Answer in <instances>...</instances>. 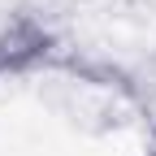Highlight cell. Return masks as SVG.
<instances>
[{
	"label": "cell",
	"instance_id": "1",
	"mask_svg": "<svg viewBox=\"0 0 156 156\" xmlns=\"http://www.w3.org/2000/svg\"><path fill=\"white\" fill-rule=\"evenodd\" d=\"M52 48H56V39L35 13H13L0 26V78H17V74L39 69L52 56Z\"/></svg>",
	"mask_w": 156,
	"mask_h": 156
}]
</instances>
